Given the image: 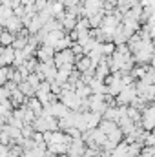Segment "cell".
I'll use <instances>...</instances> for the list:
<instances>
[{"instance_id": "cell-1", "label": "cell", "mask_w": 155, "mask_h": 157, "mask_svg": "<svg viewBox=\"0 0 155 157\" xmlns=\"http://www.w3.org/2000/svg\"><path fill=\"white\" fill-rule=\"evenodd\" d=\"M13 39H15V37H13L11 33H7V31H4V33H0V42H2V44H4L6 48H9V44L13 42Z\"/></svg>"}, {"instance_id": "cell-2", "label": "cell", "mask_w": 155, "mask_h": 157, "mask_svg": "<svg viewBox=\"0 0 155 157\" xmlns=\"http://www.w3.org/2000/svg\"><path fill=\"white\" fill-rule=\"evenodd\" d=\"M88 64H89V60H88V59H80V60H78V64H77V68L84 71V70H88Z\"/></svg>"}]
</instances>
